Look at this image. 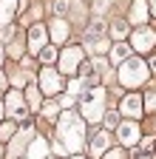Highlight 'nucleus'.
I'll use <instances>...</instances> for the list:
<instances>
[{
	"label": "nucleus",
	"mask_w": 156,
	"mask_h": 159,
	"mask_svg": "<svg viewBox=\"0 0 156 159\" xmlns=\"http://www.w3.org/2000/svg\"><path fill=\"white\" fill-rule=\"evenodd\" d=\"M57 134H60V142L68 151H80L85 142V122L74 111H65L60 116V122H57Z\"/></svg>",
	"instance_id": "f257e3e1"
},
{
	"label": "nucleus",
	"mask_w": 156,
	"mask_h": 159,
	"mask_svg": "<svg viewBox=\"0 0 156 159\" xmlns=\"http://www.w3.org/2000/svg\"><path fill=\"white\" fill-rule=\"evenodd\" d=\"M148 77H150V66L145 60H139V57H131V60H125L119 66V83L125 88H139Z\"/></svg>",
	"instance_id": "f03ea898"
},
{
	"label": "nucleus",
	"mask_w": 156,
	"mask_h": 159,
	"mask_svg": "<svg viewBox=\"0 0 156 159\" xmlns=\"http://www.w3.org/2000/svg\"><path fill=\"white\" fill-rule=\"evenodd\" d=\"M102 108H105V88H88L82 94V116L88 119V122H100L102 119Z\"/></svg>",
	"instance_id": "7ed1b4c3"
},
{
	"label": "nucleus",
	"mask_w": 156,
	"mask_h": 159,
	"mask_svg": "<svg viewBox=\"0 0 156 159\" xmlns=\"http://www.w3.org/2000/svg\"><path fill=\"white\" fill-rule=\"evenodd\" d=\"M6 111L14 116V119H26L29 116V102H26V94H17V91H9L6 94Z\"/></svg>",
	"instance_id": "20e7f679"
},
{
	"label": "nucleus",
	"mask_w": 156,
	"mask_h": 159,
	"mask_svg": "<svg viewBox=\"0 0 156 159\" xmlns=\"http://www.w3.org/2000/svg\"><path fill=\"white\" fill-rule=\"evenodd\" d=\"M116 136H119V145H125V148H133L136 142H139L142 131H139V125H136L133 119H128V122H122L119 128H116Z\"/></svg>",
	"instance_id": "39448f33"
},
{
	"label": "nucleus",
	"mask_w": 156,
	"mask_h": 159,
	"mask_svg": "<svg viewBox=\"0 0 156 159\" xmlns=\"http://www.w3.org/2000/svg\"><path fill=\"white\" fill-rule=\"evenodd\" d=\"M80 63H82V48L80 46H71V48H65L60 54V68H63V74H74L77 68H80Z\"/></svg>",
	"instance_id": "423d86ee"
},
{
	"label": "nucleus",
	"mask_w": 156,
	"mask_h": 159,
	"mask_svg": "<svg viewBox=\"0 0 156 159\" xmlns=\"http://www.w3.org/2000/svg\"><path fill=\"white\" fill-rule=\"evenodd\" d=\"M131 43H133V48L136 51H150L153 46H156V31L153 29H136L133 31V37H131Z\"/></svg>",
	"instance_id": "0eeeda50"
},
{
	"label": "nucleus",
	"mask_w": 156,
	"mask_h": 159,
	"mask_svg": "<svg viewBox=\"0 0 156 159\" xmlns=\"http://www.w3.org/2000/svg\"><path fill=\"white\" fill-rule=\"evenodd\" d=\"M40 88H43V94H60V88H63L60 74H57L54 68H43V74H40Z\"/></svg>",
	"instance_id": "6e6552de"
},
{
	"label": "nucleus",
	"mask_w": 156,
	"mask_h": 159,
	"mask_svg": "<svg viewBox=\"0 0 156 159\" xmlns=\"http://www.w3.org/2000/svg\"><path fill=\"white\" fill-rule=\"evenodd\" d=\"M142 111H145V97H139V94H128V97L122 99V114H125V116L136 119V116H142Z\"/></svg>",
	"instance_id": "1a4fd4ad"
},
{
	"label": "nucleus",
	"mask_w": 156,
	"mask_h": 159,
	"mask_svg": "<svg viewBox=\"0 0 156 159\" xmlns=\"http://www.w3.org/2000/svg\"><path fill=\"white\" fill-rule=\"evenodd\" d=\"M108 142H111L108 131H96L94 139H91V156H105L108 153Z\"/></svg>",
	"instance_id": "9d476101"
},
{
	"label": "nucleus",
	"mask_w": 156,
	"mask_h": 159,
	"mask_svg": "<svg viewBox=\"0 0 156 159\" xmlns=\"http://www.w3.org/2000/svg\"><path fill=\"white\" fill-rule=\"evenodd\" d=\"M43 43H46V29L43 26H31V31H29V48L31 51H40Z\"/></svg>",
	"instance_id": "9b49d317"
},
{
	"label": "nucleus",
	"mask_w": 156,
	"mask_h": 159,
	"mask_svg": "<svg viewBox=\"0 0 156 159\" xmlns=\"http://www.w3.org/2000/svg\"><path fill=\"white\" fill-rule=\"evenodd\" d=\"M46 153H48V145H46V139L40 136V139H34V142L29 145L26 159H46Z\"/></svg>",
	"instance_id": "f8f14e48"
},
{
	"label": "nucleus",
	"mask_w": 156,
	"mask_h": 159,
	"mask_svg": "<svg viewBox=\"0 0 156 159\" xmlns=\"http://www.w3.org/2000/svg\"><path fill=\"white\" fill-rule=\"evenodd\" d=\"M131 20H133V23H145V20H148V3H145V0H136V3L131 6Z\"/></svg>",
	"instance_id": "ddd939ff"
},
{
	"label": "nucleus",
	"mask_w": 156,
	"mask_h": 159,
	"mask_svg": "<svg viewBox=\"0 0 156 159\" xmlns=\"http://www.w3.org/2000/svg\"><path fill=\"white\" fill-rule=\"evenodd\" d=\"M29 136H31V128H29V131H23V134L11 142V148H9V159H17V156H20V151H23V148H26V142H29Z\"/></svg>",
	"instance_id": "4468645a"
},
{
	"label": "nucleus",
	"mask_w": 156,
	"mask_h": 159,
	"mask_svg": "<svg viewBox=\"0 0 156 159\" xmlns=\"http://www.w3.org/2000/svg\"><path fill=\"white\" fill-rule=\"evenodd\" d=\"M125 60H131V48L125 43H116L111 48V63H125Z\"/></svg>",
	"instance_id": "2eb2a0df"
},
{
	"label": "nucleus",
	"mask_w": 156,
	"mask_h": 159,
	"mask_svg": "<svg viewBox=\"0 0 156 159\" xmlns=\"http://www.w3.org/2000/svg\"><path fill=\"white\" fill-rule=\"evenodd\" d=\"M65 37H68V26L63 23V20H54L51 23V40L54 43H63Z\"/></svg>",
	"instance_id": "dca6fc26"
},
{
	"label": "nucleus",
	"mask_w": 156,
	"mask_h": 159,
	"mask_svg": "<svg viewBox=\"0 0 156 159\" xmlns=\"http://www.w3.org/2000/svg\"><path fill=\"white\" fill-rule=\"evenodd\" d=\"M26 102H29V108H31V111H40V108H43L40 91H37L34 85H29V88H26Z\"/></svg>",
	"instance_id": "f3484780"
},
{
	"label": "nucleus",
	"mask_w": 156,
	"mask_h": 159,
	"mask_svg": "<svg viewBox=\"0 0 156 159\" xmlns=\"http://www.w3.org/2000/svg\"><path fill=\"white\" fill-rule=\"evenodd\" d=\"M11 14H14V0H3L0 3V26H6L11 20Z\"/></svg>",
	"instance_id": "a211bd4d"
},
{
	"label": "nucleus",
	"mask_w": 156,
	"mask_h": 159,
	"mask_svg": "<svg viewBox=\"0 0 156 159\" xmlns=\"http://www.w3.org/2000/svg\"><path fill=\"white\" fill-rule=\"evenodd\" d=\"M111 34H114L116 40H122V37L128 34V26H125V20H111Z\"/></svg>",
	"instance_id": "6ab92c4d"
},
{
	"label": "nucleus",
	"mask_w": 156,
	"mask_h": 159,
	"mask_svg": "<svg viewBox=\"0 0 156 159\" xmlns=\"http://www.w3.org/2000/svg\"><path fill=\"white\" fill-rule=\"evenodd\" d=\"M57 57H60V54H57V48H54V46H46V48L40 51V60H43L46 66H48V63H54Z\"/></svg>",
	"instance_id": "aec40b11"
},
{
	"label": "nucleus",
	"mask_w": 156,
	"mask_h": 159,
	"mask_svg": "<svg viewBox=\"0 0 156 159\" xmlns=\"http://www.w3.org/2000/svg\"><path fill=\"white\" fill-rule=\"evenodd\" d=\"M102 122H105V128H119L122 122H119V114L116 111H108L105 116H102Z\"/></svg>",
	"instance_id": "412c9836"
},
{
	"label": "nucleus",
	"mask_w": 156,
	"mask_h": 159,
	"mask_svg": "<svg viewBox=\"0 0 156 159\" xmlns=\"http://www.w3.org/2000/svg\"><path fill=\"white\" fill-rule=\"evenodd\" d=\"M145 111H156V91H150L145 97Z\"/></svg>",
	"instance_id": "4be33fe9"
},
{
	"label": "nucleus",
	"mask_w": 156,
	"mask_h": 159,
	"mask_svg": "<svg viewBox=\"0 0 156 159\" xmlns=\"http://www.w3.org/2000/svg\"><path fill=\"white\" fill-rule=\"evenodd\" d=\"M0 136H3V139H11L14 136V122H6L3 128H0Z\"/></svg>",
	"instance_id": "5701e85b"
},
{
	"label": "nucleus",
	"mask_w": 156,
	"mask_h": 159,
	"mask_svg": "<svg viewBox=\"0 0 156 159\" xmlns=\"http://www.w3.org/2000/svg\"><path fill=\"white\" fill-rule=\"evenodd\" d=\"M54 11L57 14H65L68 11V0H57V3H54Z\"/></svg>",
	"instance_id": "b1692460"
},
{
	"label": "nucleus",
	"mask_w": 156,
	"mask_h": 159,
	"mask_svg": "<svg viewBox=\"0 0 156 159\" xmlns=\"http://www.w3.org/2000/svg\"><path fill=\"white\" fill-rule=\"evenodd\" d=\"M105 9H108V0H96L94 3V14H105Z\"/></svg>",
	"instance_id": "393cba45"
},
{
	"label": "nucleus",
	"mask_w": 156,
	"mask_h": 159,
	"mask_svg": "<svg viewBox=\"0 0 156 159\" xmlns=\"http://www.w3.org/2000/svg\"><path fill=\"white\" fill-rule=\"evenodd\" d=\"M105 159H125V151L114 148V151H108V153H105Z\"/></svg>",
	"instance_id": "a878e982"
},
{
	"label": "nucleus",
	"mask_w": 156,
	"mask_h": 159,
	"mask_svg": "<svg viewBox=\"0 0 156 159\" xmlns=\"http://www.w3.org/2000/svg\"><path fill=\"white\" fill-rule=\"evenodd\" d=\"M57 114V102H48V105H43V116H54Z\"/></svg>",
	"instance_id": "bb28decb"
},
{
	"label": "nucleus",
	"mask_w": 156,
	"mask_h": 159,
	"mask_svg": "<svg viewBox=\"0 0 156 159\" xmlns=\"http://www.w3.org/2000/svg\"><path fill=\"white\" fill-rule=\"evenodd\" d=\"M71 102H74V99H71L68 94H63V97H60V105H63V108H71Z\"/></svg>",
	"instance_id": "cd10ccee"
},
{
	"label": "nucleus",
	"mask_w": 156,
	"mask_h": 159,
	"mask_svg": "<svg viewBox=\"0 0 156 159\" xmlns=\"http://www.w3.org/2000/svg\"><path fill=\"white\" fill-rule=\"evenodd\" d=\"M11 34H14V29H11V26H9V29H6V31H3V34H0V40H11Z\"/></svg>",
	"instance_id": "c85d7f7f"
},
{
	"label": "nucleus",
	"mask_w": 156,
	"mask_h": 159,
	"mask_svg": "<svg viewBox=\"0 0 156 159\" xmlns=\"http://www.w3.org/2000/svg\"><path fill=\"white\" fill-rule=\"evenodd\" d=\"M3 111H6V99H0V116H3Z\"/></svg>",
	"instance_id": "c756f323"
},
{
	"label": "nucleus",
	"mask_w": 156,
	"mask_h": 159,
	"mask_svg": "<svg viewBox=\"0 0 156 159\" xmlns=\"http://www.w3.org/2000/svg\"><path fill=\"white\" fill-rule=\"evenodd\" d=\"M150 71H153V74H156V57H153V60H150Z\"/></svg>",
	"instance_id": "7c9ffc66"
},
{
	"label": "nucleus",
	"mask_w": 156,
	"mask_h": 159,
	"mask_svg": "<svg viewBox=\"0 0 156 159\" xmlns=\"http://www.w3.org/2000/svg\"><path fill=\"white\" fill-rule=\"evenodd\" d=\"M3 83H6V80H3V71H0V88H3Z\"/></svg>",
	"instance_id": "2f4dec72"
},
{
	"label": "nucleus",
	"mask_w": 156,
	"mask_h": 159,
	"mask_svg": "<svg viewBox=\"0 0 156 159\" xmlns=\"http://www.w3.org/2000/svg\"><path fill=\"white\" fill-rule=\"evenodd\" d=\"M68 159H85V156H77V153H74V156H68Z\"/></svg>",
	"instance_id": "473e14b6"
},
{
	"label": "nucleus",
	"mask_w": 156,
	"mask_h": 159,
	"mask_svg": "<svg viewBox=\"0 0 156 159\" xmlns=\"http://www.w3.org/2000/svg\"><path fill=\"white\" fill-rule=\"evenodd\" d=\"M0 63H3V48H0Z\"/></svg>",
	"instance_id": "72a5a7b5"
},
{
	"label": "nucleus",
	"mask_w": 156,
	"mask_h": 159,
	"mask_svg": "<svg viewBox=\"0 0 156 159\" xmlns=\"http://www.w3.org/2000/svg\"><path fill=\"white\" fill-rule=\"evenodd\" d=\"M150 3H153V11H156V0H150Z\"/></svg>",
	"instance_id": "f704fd0d"
},
{
	"label": "nucleus",
	"mask_w": 156,
	"mask_h": 159,
	"mask_svg": "<svg viewBox=\"0 0 156 159\" xmlns=\"http://www.w3.org/2000/svg\"><path fill=\"white\" fill-rule=\"evenodd\" d=\"M0 156H3V153H0Z\"/></svg>",
	"instance_id": "c9c22d12"
}]
</instances>
